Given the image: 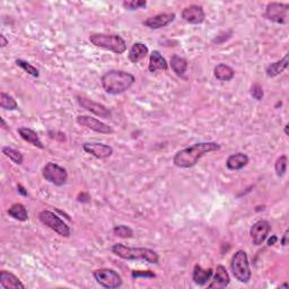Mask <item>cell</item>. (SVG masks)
<instances>
[{
  "instance_id": "cell-25",
  "label": "cell",
  "mask_w": 289,
  "mask_h": 289,
  "mask_svg": "<svg viewBox=\"0 0 289 289\" xmlns=\"http://www.w3.org/2000/svg\"><path fill=\"white\" fill-rule=\"evenodd\" d=\"M8 215L18 221H26L28 219V212L23 204H14L8 209Z\"/></svg>"
},
{
  "instance_id": "cell-1",
  "label": "cell",
  "mask_w": 289,
  "mask_h": 289,
  "mask_svg": "<svg viewBox=\"0 0 289 289\" xmlns=\"http://www.w3.org/2000/svg\"><path fill=\"white\" fill-rule=\"evenodd\" d=\"M220 149V145L214 141L198 143L186 148L179 150L173 157V163L180 169H191L198 164L205 155Z\"/></svg>"
},
{
  "instance_id": "cell-23",
  "label": "cell",
  "mask_w": 289,
  "mask_h": 289,
  "mask_svg": "<svg viewBox=\"0 0 289 289\" xmlns=\"http://www.w3.org/2000/svg\"><path fill=\"white\" fill-rule=\"evenodd\" d=\"M214 75L219 82H230V80L234 78L235 72L231 66L226 63H219L215 67Z\"/></svg>"
},
{
  "instance_id": "cell-31",
  "label": "cell",
  "mask_w": 289,
  "mask_h": 289,
  "mask_svg": "<svg viewBox=\"0 0 289 289\" xmlns=\"http://www.w3.org/2000/svg\"><path fill=\"white\" fill-rule=\"evenodd\" d=\"M16 65L18 66L19 68H22L25 73H27L28 75L33 76V77H39L40 73L39 70L34 67L33 65H31L27 61H25V60L22 59H16Z\"/></svg>"
},
{
  "instance_id": "cell-17",
  "label": "cell",
  "mask_w": 289,
  "mask_h": 289,
  "mask_svg": "<svg viewBox=\"0 0 289 289\" xmlns=\"http://www.w3.org/2000/svg\"><path fill=\"white\" fill-rule=\"evenodd\" d=\"M212 275H214V270L211 268L204 269L201 266L196 265L192 272V280L198 286H205L210 280Z\"/></svg>"
},
{
  "instance_id": "cell-10",
  "label": "cell",
  "mask_w": 289,
  "mask_h": 289,
  "mask_svg": "<svg viewBox=\"0 0 289 289\" xmlns=\"http://www.w3.org/2000/svg\"><path fill=\"white\" fill-rule=\"evenodd\" d=\"M76 99H77V103L82 106L83 109L87 110L88 112H90V113L100 116V118L110 119L111 116H112V112H111V110L106 108V106L103 104H101L99 102H95V101H93V100H89L87 98H85V96H80V95L76 96Z\"/></svg>"
},
{
  "instance_id": "cell-14",
  "label": "cell",
  "mask_w": 289,
  "mask_h": 289,
  "mask_svg": "<svg viewBox=\"0 0 289 289\" xmlns=\"http://www.w3.org/2000/svg\"><path fill=\"white\" fill-rule=\"evenodd\" d=\"M181 16L185 22L198 25L205 22L206 14L204 8L199 6V5H191V6H187L182 11Z\"/></svg>"
},
{
  "instance_id": "cell-21",
  "label": "cell",
  "mask_w": 289,
  "mask_h": 289,
  "mask_svg": "<svg viewBox=\"0 0 289 289\" xmlns=\"http://www.w3.org/2000/svg\"><path fill=\"white\" fill-rule=\"evenodd\" d=\"M230 282L231 277L228 275L226 268L224 266H218L214 275V280H212V283L209 285V288H225L230 285Z\"/></svg>"
},
{
  "instance_id": "cell-15",
  "label": "cell",
  "mask_w": 289,
  "mask_h": 289,
  "mask_svg": "<svg viewBox=\"0 0 289 289\" xmlns=\"http://www.w3.org/2000/svg\"><path fill=\"white\" fill-rule=\"evenodd\" d=\"M174 19H175L174 13H162L156 15V16L147 18L146 21L143 22V25L151 29H159L167 26V25H170L171 23H173Z\"/></svg>"
},
{
  "instance_id": "cell-32",
  "label": "cell",
  "mask_w": 289,
  "mask_h": 289,
  "mask_svg": "<svg viewBox=\"0 0 289 289\" xmlns=\"http://www.w3.org/2000/svg\"><path fill=\"white\" fill-rule=\"evenodd\" d=\"M122 5L128 11H137L139 8L146 7L147 2L146 0H131V2H123Z\"/></svg>"
},
{
  "instance_id": "cell-6",
  "label": "cell",
  "mask_w": 289,
  "mask_h": 289,
  "mask_svg": "<svg viewBox=\"0 0 289 289\" xmlns=\"http://www.w3.org/2000/svg\"><path fill=\"white\" fill-rule=\"evenodd\" d=\"M39 219L44 226L49 227L50 230H52L60 236L69 237L72 235V230H70V227L66 224L61 218L55 215L53 211L42 210L39 214Z\"/></svg>"
},
{
  "instance_id": "cell-4",
  "label": "cell",
  "mask_w": 289,
  "mask_h": 289,
  "mask_svg": "<svg viewBox=\"0 0 289 289\" xmlns=\"http://www.w3.org/2000/svg\"><path fill=\"white\" fill-rule=\"evenodd\" d=\"M89 42L96 48H102L115 54H122L126 50V42L118 34L98 33L89 37Z\"/></svg>"
},
{
  "instance_id": "cell-33",
  "label": "cell",
  "mask_w": 289,
  "mask_h": 289,
  "mask_svg": "<svg viewBox=\"0 0 289 289\" xmlns=\"http://www.w3.org/2000/svg\"><path fill=\"white\" fill-rule=\"evenodd\" d=\"M251 95L252 98L256 100V101H261L263 99V96H265V93H263V89L262 87L259 84H255L252 86L251 88Z\"/></svg>"
},
{
  "instance_id": "cell-41",
  "label": "cell",
  "mask_w": 289,
  "mask_h": 289,
  "mask_svg": "<svg viewBox=\"0 0 289 289\" xmlns=\"http://www.w3.org/2000/svg\"><path fill=\"white\" fill-rule=\"evenodd\" d=\"M288 126H289V124H286V125H285V135H286V136H288Z\"/></svg>"
},
{
  "instance_id": "cell-24",
  "label": "cell",
  "mask_w": 289,
  "mask_h": 289,
  "mask_svg": "<svg viewBox=\"0 0 289 289\" xmlns=\"http://www.w3.org/2000/svg\"><path fill=\"white\" fill-rule=\"evenodd\" d=\"M288 67V54H286L281 60L270 63L266 69V73L268 77H277L280 74H282Z\"/></svg>"
},
{
  "instance_id": "cell-8",
  "label": "cell",
  "mask_w": 289,
  "mask_h": 289,
  "mask_svg": "<svg viewBox=\"0 0 289 289\" xmlns=\"http://www.w3.org/2000/svg\"><path fill=\"white\" fill-rule=\"evenodd\" d=\"M42 175L45 181L57 186H62L68 181V172L62 166L55 163L45 164L42 170Z\"/></svg>"
},
{
  "instance_id": "cell-3",
  "label": "cell",
  "mask_w": 289,
  "mask_h": 289,
  "mask_svg": "<svg viewBox=\"0 0 289 289\" xmlns=\"http://www.w3.org/2000/svg\"><path fill=\"white\" fill-rule=\"evenodd\" d=\"M111 251L113 254L123 259V260H143L151 263V265H158L159 263L158 253L147 247H130L122 244V243H116L111 248Z\"/></svg>"
},
{
  "instance_id": "cell-34",
  "label": "cell",
  "mask_w": 289,
  "mask_h": 289,
  "mask_svg": "<svg viewBox=\"0 0 289 289\" xmlns=\"http://www.w3.org/2000/svg\"><path fill=\"white\" fill-rule=\"evenodd\" d=\"M131 276H133L134 279L137 278H155L156 275L150 270H134L133 273H131Z\"/></svg>"
},
{
  "instance_id": "cell-13",
  "label": "cell",
  "mask_w": 289,
  "mask_h": 289,
  "mask_svg": "<svg viewBox=\"0 0 289 289\" xmlns=\"http://www.w3.org/2000/svg\"><path fill=\"white\" fill-rule=\"evenodd\" d=\"M83 149L98 159H106L113 154L112 147L102 143H86L83 145Z\"/></svg>"
},
{
  "instance_id": "cell-7",
  "label": "cell",
  "mask_w": 289,
  "mask_h": 289,
  "mask_svg": "<svg viewBox=\"0 0 289 289\" xmlns=\"http://www.w3.org/2000/svg\"><path fill=\"white\" fill-rule=\"evenodd\" d=\"M93 276L99 285L109 289L119 288L122 286L123 282L122 278H121L119 273L113 270V269H109V268L98 269V270H95L93 272Z\"/></svg>"
},
{
  "instance_id": "cell-9",
  "label": "cell",
  "mask_w": 289,
  "mask_h": 289,
  "mask_svg": "<svg viewBox=\"0 0 289 289\" xmlns=\"http://www.w3.org/2000/svg\"><path fill=\"white\" fill-rule=\"evenodd\" d=\"M289 4L269 3L266 7V17L273 23L287 24L288 23Z\"/></svg>"
},
{
  "instance_id": "cell-11",
  "label": "cell",
  "mask_w": 289,
  "mask_h": 289,
  "mask_svg": "<svg viewBox=\"0 0 289 289\" xmlns=\"http://www.w3.org/2000/svg\"><path fill=\"white\" fill-rule=\"evenodd\" d=\"M76 122H77L79 125L85 126V128L95 131V133L103 134V135L113 134V129L111 128V126L102 122V121H100L99 119L92 118V116L78 115L77 118H76Z\"/></svg>"
},
{
  "instance_id": "cell-2",
  "label": "cell",
  "mask_w": 289,
  "mask_h": 289,
  "mask_svg": "<svg viewBox=\"0 0 289 289\" xmlns=\"http://www.w3.org/2000/svg\"><path fill=\"white\" fill-rule=\"evenodd\" d=\"M135 82L136 77L133 74L118 69L110 70L101 78L102 87L106 93L111 95H119L126 92Z\"/></svg>"
},
{
  "instance_id": "cell-39",
  "label": "cell",
  "mask_w": 289,
  "mask_h": 289,
  "mask_svg": "<svg viewBox=\"0 0 289 289\" xmlns=\"http://www.w3.org/2000/svg\"><path fill=\"white\" fill-rule=\"evenodd\" d=\"M0 122H2V128L4 130H9V126L6 124V121H5L4 118H0Z\"/></svg>"
},
{
  "instance_id": "cell-16",
  "label": "cell",
  "mask_w": 289,
  "mask_h": 289,
  "mask_svg": "<svg viewBox=\"0 0 289 289\" xmlns=\"http://www.w3.org/2000/svg\"><path fill=\"white\" fill-rule=\"evenodd\" d=\"M0 285L5 289H25V285L19 278L6 270L0 271Z\"/></svg>"
},
{
  "instance_id": "cell-20",
  "label": "cell",
  "mask_w": 289,
  "mask_h": 289,
  "mask_svg": "<svg viewBox=\"0 0 289 289\" xmlns=\"http://www.w3.org/2000/svg\"><path fill=\"white\" fill-rule=\"evenodd\" d=\"M149 53V49L146 44L141 42H136L129 50V60L133 63H138L141 60L146 58V55Z\"/></svg>"
},
{
  "instance_id": "cell-36",
  "label": "cell",
  "mask_w": 289,
  "mask_h": 289,
  "mask_svg": "<svg viewBox=\"0 0 289 289\" xmlns=\"http://www.w3.org/2000/svg\"><path fill=\"white\" fill-rule=\"evenodd\" d=\"M288 234H289V230H287L286 232H285V234H283V236H282V238H281V245L282 246H286L287 244H288Z\"/></svg>"
},
{
  "instance_id": "cell-29",
  "label": "cell",
  "mask_w": 289,
  "mask_h": 289,
  "mask_svg": "<svg viewBox=\"0 0 289 289\" xmlns=\"http://www.w3.org/2000/svg\"><path fill=\"white\" fill-rule=\"evenodd\" d=\"M113 234L121 238H133L134 237V231L131 230L129 226L125 225H118L113 228Z\"/></svg>"
},
{
  "instance_id": "cell-27",
  "label": "cell",
  "mask_w": 289,
  "mask_h": 289,
  "mask_svg": "<svg viewBox=\"0 0 289 289\" xmlns=\"http://www.w3.org/2000/svg\"><path fill=\"white\" fill-rule=\"evenodd\" d=\"M2 150H3V154L6 157H8V158L11 160H13L15 164H17V165L23 164L24 157H23V154L21 153V151L14 149L9 146H4Z\"/></svg>"
},
{
  "instance_id": "cell-35",
  "label": "cell",
  "mask_w": 289,
  "mask_h": 289,
  "mask_svg": "<svg viewBox=\"0 0 289 289\" xmlns=\"http://www.w3.org/2000/svg\"><path fill=\"white\" fill-rule=\"evenodd\" d=\"M89 199H90V197L87 194H84V192H83V194H80L78 196V198H77V200L79 202H88Z\"/></svg>"
},
{
  "instance_id": "cell-22",
  "label": "cell",
  "mask_w": 289,
  "mask_h": 289,
  "mask_svg": "<svg viewBox=\"0 0 289 289\" xmlns=\"http://www.w3.org/2000/svg\"><path fill=\"white\" fill-rule=\"evenodd\" d=\"M18 134L21 136V138L26 141V143L38 147L40 149H44V145L42 144L41 139H40L39 135L34 130L26 128V126H22V128H18Z\"/></svg>"
},
{
  "instance_id": "cell-40",
  "label": "cell",
  "mask_w": 289,
  "mask_h": 289,
  "mask_svg": "<svg viewBox=\"0 0 289 289\" xmlns=\"http://www.w3.org/2000/svg\"><path fill=\"white\" fill-rule=\"evenodd\" d=\"M17 187H18V191H19V192H21V194H22L23 196H25V197H26V196H27V192H26V191H25V189H24V187H23L22 185H18Z\"/></svg>"
},
{
  "instance_id": "cell-18",
  "label": "cell",
  "mask_w": 289,
  "mask_h": 289,
  "mask_svg": "<svg viewBox=\"0 0 289 289\" xmlns=\"http://www.w3.org/2000/svg\"><path fill=\"white\" fill-rule=\"evenodd\" d=\"M248 156L244 153L232 154L226 160V167L230 171H240L248 164Z\"/></svg>"
},
{
  "instance_id": "cell-38",
  "label": "cell",
  "mask_w": 289,
  "mask_h": 289,
  "mask_svg": "<svg viewBox=\"0 0 289 289\" xmlns=\"http://www.w3.org/2000/svg\"><path fill=\"white\" fill-rule=\"evenodd\" d=\"M278 241V237L276 235H272L270 238L268 240V245L269 246H272V245H275L276 244V242Z\"/></svg>"
},
{
  "instance_id": "cell-30",
  "label": "cell",
  "mask_w": 289,
  "mask_h": 289,
  "mask_svg": "<svg viewBox=\"0 0 289 289\" xmlns=\"http://www.w3.org/2000/svg\"><path fill=\"white\" fill-rule=\"evenodd\" d=\"M287 163H288V158H287L286 155L280 156L276 160L275 171H276V174L279 177H282L283 175L286 174V172H287Z\"/></svg>"
},
{
  "instance_id": "cell-26",
  "label": "cell",
  "mask_w": 289,
  "mask_h": 289,
  "mask_svg": "<svg viewBox=\"0 0 289 289\" xmlns=\"http://www.w3.org/2000/svg\"><path fill=\"white\" fill-rule=\"evenodd\" d=\"M171 68L177 76H183L186 73L187 69V61L186 59L180 57L177 54H173L171 58Z\"/></svg>"
},
{
  "instance_id": "cell-19",
  "label": "cell",
  "mask_w": 289,
  "mask_h": 289,
  "mask_svg": "<svg viewBox=\"0 0 289 289\" xmlns=\"http://www.w3.org/2000/svg\"><path fill=\"white\" fill-rule=\"evenodd\" d=\"M169 69V63H167L166 59L160 54L159 51H153L149 55V65L148 70L150 73H156L158 70H167Z\"/></svg>"
},
{
  "instance_id": "cell-37",
  "label": "cell",
  "mask_w": 289,
  "mask_h": 289,
  "mask_svg": "<svg viewBox=\"0 0 289 289\" xmlns=\"http://www.w3.org/2000/svg\"><path fill=\"white\" fill-rule=\"evenodd\" d=\"M6 45H8V40L6 39V37H5L4 34H2L0 35V47L5 48Z\"/></svg>"
},
{
  "instance_id": "cell-5",
  "label": "cell",
  "mask_w": 289,
  "mask_h": 289,
  "mask_svg": "<svg viewBox=\"0 0 289 289\" xmlns=\"http://www.w3.org/2000/svg\"><path fill=\"white\" fill-rule=\"evenodd\" d=\"M231 269L233 276L237 281L242 283H247L251 280L252 272L250 268L247 253L244 250H238L234 253L231 261Z\"/></svg>"
},
{
  "instance_id": "cell-12",
  "label": "cell",
  "mask_w": 289,
  "mask_h": 289,
  "mask_svg": "<svg viewBox=\"0 0 289 289\" xmlns=\"http://www.w3.org/2000/svg\"><path fill=\"white\" fill-rule=\"evenodd\" d=\"M270 231H271V225L269 224V221L260 219L254 222L250 230V235L253 244L256 246L262 245L263 242L268 238Z\"/></svg>"
},
{
  "instance_id": "cell-28",
  "label": "cell",
  "mask_w": 289,
  "mask_h": 289,
  "mask_svg": "<svg viewBox=\"0 0 289 289\" xmlns=\"http://www.w3.org/2000/svg\"><path fill=\"white\" fill-rule=\"evenodd\" d=\"M0 106H2V109L4 110L14 111L18 108V104L13 96L3 92L0 94Z\"/></svg>"
}]
</instances>
